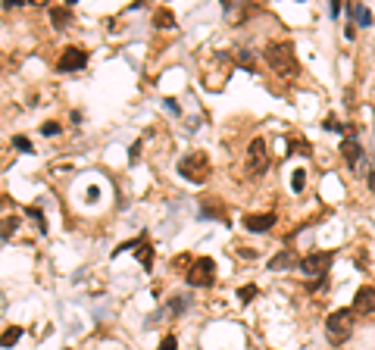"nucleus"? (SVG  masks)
Masks as SVG:
<instances>
[{
    "instance_id": "nucleus-25",
    "label": "nucleus",
    "mask_w": 375,
    "mask_h": 350,
    "mask_svg": "<svg viewBox=\"0 0 375 350\" xmlns=\"http://www.w3.org/2000/svg\"><path fill=\"white\" fill-rule=\"evenodd\" d=\"M160 350H178V341H175V335H166V338L160 341Z\"/></svg>"
},
{
    "instance_id": "nucleus-17",
    "label": "nucleus",
    "mask_w": 375,
    "mask_h": 350,
    "mask_svg": "<svg viewBox=\"0 0 375 350\" xmlns=\"http://www.w3.org/2000/svg\"><path fill=\"white\" fill-rule=\"evenodd\" d=\"M291 263H294V260H291V253H288V250H282V253H275V256L269 260V269H272V272H275V269H288Z\"/></svg>"
},
{
    "instance_id": "nucleus-13",
    "label": "nucleus",
    "mask_w": 375,
    "mask_h": 350,
    "mask_svg": "<svg viewBox=\"0 0 375 350\" xmlns=\"http://www.w3.org/2000/svg\"><path fill=\"white\" fill-rule=\"evenodd\" d=\"M347 13H350L360 25H372V13H369L366 7H360V4H347Z\"/></svg>"
},
{
    "instance_id": "nucleus-26",
    "label": "nucleus",
    "mask_w": 375,
    "mask_h": 350,
    "mask_svg": "<svg viewBox=\"0 0 375 350\" xmlns=\"http://www.w3.org/2000/svg\"><path fill=\"white\" fill-rule=\"evenodd\" d=\"M344 10H347V7H344V4H338V0H331V7H328V13H331L334 19H338V16H341Z\"/></svg>"
},
{
    "instance_id": "nucleus-21",
    "label": "nucleus",
    "mask_w": 375,
    "mask_h": 350,
    "mask_svg": "<svg viewBox=\"0 0 375 350\" xmlns=\"http://www.w3.org/2000/svg\"><path fill=\"white\" fill-rule=\"evenodd\" d=\"M253 297H256V285H244V288L238 291V300H241V303H250Z\"/></svg>"
},
{
    "instance_id": "nucleus-19",
    "label": "nucleus",
    "mask_w": 375,
    "mask_h": 350,
    "mask_svg": "<svg viewBox=\"0 0 375 350\" xmlns=\"http://www.w3.org/2000/svg\"><path fill=\"white\" fill-rule=\"evenodd\" d=\"M291 188H294L297 194L307 188V172H304V169H294V175H291Z\"/></svg>"
},
{
    "instance_id": "nucleus-11",
    "label": "nucleus",
    "mask_w": 375,
    "mask_h": 350,
    "mask_svg": "<svg viewBox=\"0 0 375 350\" xmlns=\"http://www.w3.org/2000/svg\"><path fill=\"white\" fill-rule=\"evenodd\" d=\"M50 22H53L57 28H66V25L72 22V7H53V10H50Z\"/></svg>"
},
{
    "instance_id": "nucleus-1",
    "label": "nucleus",
    "mask_w": 375,
    "mask_h": 350,
    "mask_svg": "<svg viewBox=\"0 0 375 350\" xmlns=\"http://www.w3.org/2000/svg\"><path fill=\"white\" fill-rule=\"evenodd\" d=\"M262 57H266V63L272 66V72L278 75V79H294V75L300 72L297 57H294V44H291V41H272Z\"/></svg>"
},
{
    "instance_id": "nucleus-4",
    "label": "nucleus",
    "mask_w": 375,
    "mask_h": 350,
    "mask_svg": "<svg viewBox=\"0 0 375 350\" xmlns=\"http://www.w3.org/2000/svg\"><path fill=\"white\" fill-rule=\"evenodd\" d=\"M188 285L191 288H207V285H213V279H216V263L210 260V256H197L191 266H188Z\"/></svg>"
},
{
    "instance_id": "nucleus-16",
    "label": "nucleus",
    "mask_w": 375,
    "mask_h": 350,
    "mask_svg": "<svg viewBox=\"0 0 375 350\" xmlns=\"http://www.w3.org/2000/svg\"><path fill=\"white\" fill-rule=\"evenodd\" d=\"M235 63H238L241 69H247V72H253V69H256V63H253V53H250V50H238V53H235Z\"/></svg>"
},
{
    "instance_id": "nucleus-32",
    "label": "nucleus",
    "mask_w": 375,
    "mask_h": 350,
    "mask_svg": "<svg viewBox=\"0 0 375 350\" xmlns=\"http://www.w3.org/2000/svg\"><path fill=\"white\" fill-rule=\"evenodd\" d=\"M66 350H69V347H66Z\"/></svg>"
},
{
    "instance_id": "nucleus-12",
    "label": "nucleus",
    "mask_w": 375,
    "mask_h": 350,
    "mask_svg": "<svg viewBox=\"0 0 375 350\" xmlns=\"http://www.w3.org/2000/svg\"><path fill=\"white\" fill-rule=\"evenodd\" d=\"M135 250H138L135 256L141 260V266H144V269H154V247H150V244H147V241L141 238V244H138Z\"/></svg>"
},
{
    "instance_id": "nucleus-9",
    "label": "nucleus",
    "mask_w": 375,
    "mask_h": 350,
    "mask_svg": "<svg viewBox=\"0 0 375 350\" xmlns=\"http://www.w3.org/2000/svg\"><path fill=\"white\" fill-rule=\"evenodd\" d=\"M353 313H360V316L375 313V288L372 285H366V288L357 291V297H353Z\"/></svg>"
},
{
    "instance_id": "nucleus-14",
    "label": "nucleus",
    "mask_w": 375,
    "mask_h": 350,
    "mask_svg": "<svg viewBox=\"0 0 375 350\" xmlns=\"http://www.w3.org/2000/svg\"><path fill=\"white\" fill-rule=\"evenodd\" d=\"M154 25H157V28H166V31H172V28H175V19H172V13H169V10H157V16H154Z\"/></svg>"
},
{
    "instance_id": "nucleus-23",
    "label": "nucleus",
    "mask_w": 375,
    "mask_h": 350,
    "mask_svg": "<svg viewBox=\"0 0 375 350\" xmlns=\"http://www.w3.org/2000/svg\"><path fill=\"white\" fill-rule=\"evenodd\" d=\"M60 132H63L60 122H44V125H41V135H47V138H53V135H60Z\"/></svg>"
},
{
    "instance_id": "nucleus-2",
    "label": "nucleus",
    "mask_w": 375,
    "mask_h": 350,
    "mask_svg": "<svg viewBox=\"0 0 375 350\" xmlns=\"http://www.w3.org/2000/svg\"><path fill=\"white\" fill-rule=\"evenodd\" d=\"M353 309H334V313H328L325 319V338L338 347V344H344L350 335H353Z\"/></svg>"
},
{
    "instance_id": "nucleus-20",
    "label": "nucleus",
    "mask_w": 375,
    "mask_h": 350,
    "mask_svg": "<svg viewBox=\"0 0 375 350\" xmlns=\"http://www.w3.org/2000/svg\"><path fill=\"white\" fill-rule=\"evenodd\" d=\"M25 213L38 222V228H41V231H47V222H44V213H41V207H25Z\"/></svg>"
},
{
    "instance_id": "nucleus-30",
    "label": "nucleus",
    "mask_w": 375,
    "mask_h": 350,
    "mask_svg": "<svg viewBox=\"0 0 375 350\" xmlns=\"http://www.w3.org/2000/svg\"><path fill=\"white\" fill-rule=\"evenodd\" d=\"M344 38H347V41H353V38H357V25H347L344 28Z\"/></svg>"
},
{
    "instance_id": "nucleus-29",
    "label": "nucleus",
    "mask_w": 375,
    "mask_h": 350,
    "mask_svg": "<svg viewBox=\"0 0 375 350\" xmlns=\"http://www.w3.org/2000/svg\"><path fill=\"white\" fill-rule=\"evenodd\" d=\"M163 103H166V106H169V113H175V116H178V113H181V109H178V103H175V97H166V100H163Z\"/></svg>"
},
{
    "instance_id": "nucleus-8",
    "label": "nucleus",
    "mask_w": 375,
    "mask_h": 350,
    "mask_svg": "<svg viewBox=\"0 0 375 350\" xmlns=\"http://www.w3.org/2000/svg\"><path fill=\"white\" fill-rule=\"evenodd\" d=\"M275 225V213H247L244 216V228L253 231V235H262Z\"/></svg>"
},
{
    "instance_id": "nucleus-5",
    "label": "nucleus",
    "mask_w": 375,
    "mask_h": 350,
    "mask_svg": "<svg viewBox=\"0 0 375 350\" xmlns=\"http://www.w3.org/2000/svg\"><path fill=\"white\" fill-rule=\"evenodd\" d=\"M269 169V150H266V141L262 138H253L250 147H247V175H262Z\"/></svg>"
},
{
    "instance_id": "nucleus-28",
    "label": "nucleus",
    "mask_w": 375,
    "mask_h": 350,
    "mask_svg": "<svg viewBox=\"0 0 375 350\" xmlns=\"http://www.w3.org/2000/svg\"><path fill=\"white\" fill-rule=\"evenodd\" d=\"M138 153H141V144H132L128 147V163H138Z\"/></svg>"
},
{
    "instance_id": "nucleus-31",
    "label": "nucleus",
    "mask_w": 375,
    "mask_h": 350,
    "mask_svg": "<svg viewBox=\"0 0 375 350\" xmlns=\"http://www.w3.org/2000/svg\"><path fill=\"white\" fill-rule=\"evenodd\" d=\"M366 185H369V188L375 191V172H369V175H366Z\"/></svg>"
},
{
    "instance_id": "nucleus-3",
    "label": "nucleus",
    "mask_w": 375,
    "mask_h": 350,
    "mask_svg": "<svg viewBox=\"0 0 375 350\" xmlns=\"http://www.w3.org/2000/svg\"><path fill=\"white\" fill-rule=\"evenodd\" d=\"M178 175L188 178V181H194V185H203L210 178V157L203 150H191L188 157L178 160Z\"/></svg>"
},
{
    "instance_id": "nucleus-6",
    "label": "nucleus",
    "mask_w": 375,
    "mask_h": 350,
    "mask_svg": "<svg viewBox=\"0 0 375 350\" xmlns=\"http://www.w3.org/2000/svg\"><path fill=\"white\" fill-rule=\"evenodd\" d=\"M334 263V253L331 250H319V253H307L304 260H300V269H304V275L310 279H325V272L331 269Z\"/></svg>"
},
{
    "instance_id": "nucleus-27",
    "label": "nucleus",
    "mask_w": 375,
    "mask_h": 350,
    "mask_svg": "<svg viewBox=\"0 0 375 350\" xmlns=\"http://www.w3.org/2000/svg\"><path fill=\"white\" fill-rule=\"evenodd\" d=\"M169 309H172V313L178 316L181 309H184V297H172V306H169Z\"/></svg>"
},
{
    "instance_id": "nucleus-7",
    "label": "nucleus",
    "mask_w": 375,
    "mask_h": 350,
    "mask_svg": "<svg viewBox=\"0 0 375 350\" xmlns=\"http://www.w3.org/2000/svg\"><path fill=\"white\" fill-rule=\"evenodd\" d=\"M85 66H88V53H85L82 47H66L63 57L57 60V69H60V72H79V69H85Z\"/></svg>"
},
{
    "instance_id": "nucleus-22",
    "label": "nucleus",
    "mask_w": 375,
    "mask_h": 350,
    "mask_svg": "<svg viewBox=\"0 0 375 350\" xmlns=\"http://www.w3.org/2000/svg\"><path fill=\"white\" fill-rule=\"evenodd\" d=\"M13 147L22 150V153H31V141H28L25 135H16V138H13Z\"/></svg>"
},
{
    "instance_id": "nucleus-24",
    "label": "nucleus",
    "mask_w": 375,
    "mask_h": 350,
    "mask_svg": "<svg viewBox=\"0 0 375 350\" xmlns=\"http://www.w3.org/2000/svg\"><path fill=\"white\" fill-rule=\"evenodd\" d=\"M325 132H344V125L334 119V116H325Z\"/></svg>"
},
{
    "instance_id": "nucleus-18",
    "label": "nucleus",
    "mask_w": 375,
    "mask_h": 350,
    "mask_svg": "<svg viewBox=\"0 0 375 350\" xmlns=\"http://www.w3.org/2000/svg\"><path fill=\"white\" fill-rule=\"evenodd\" d=\"M19 338H22V328H19V325H10V328L4 331V341H0V344H4V347H13Z\"/></svg>"
},
{
    "instance_id": "nucleus-15",
    "label": "nucleus",
    "mask_w": 375,
    "mask_h": 350,
    "mask_svg": "<svg viewBox=\"0 0 375 350\" xmlns=\"http://www.w3.org/2000/svg\"><path fill=\"white\" fill-rule=\"evenodd\" d=\"M291 150H297L300 157H313V147H310L304 138H294V141H288V153H291Z\"/></svg>"
},
{
    "instance_id": "nucleus-10",
    "label": "nucleus",
    "mask_w": 375,
    "mask_h": 350,
    "mask_svg": "<svg viewBox=\"0 0 375 350\" xmlns=\"http://www.w3.org/2000/svg\"><path fill=\"white\" fill-rule=\"evenodd\" d=\"M341 157H344V163H347L350 169H357V166H360V157H363V144H360L353 135H347V138L341 141Z\"/></svg>"
}]
</instances>
